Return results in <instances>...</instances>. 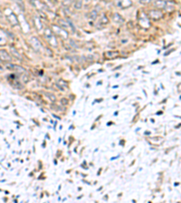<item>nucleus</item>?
<instances>
[{
	"label": "nucleus",
	"instance_id": "1",
	"mask_svg": "<svg viewBox=\"0 0 181 203\" xmlns=\"http://www.w3.org/2000/svg\"><path fill=\"white\" fill-rule=\"evenodd\" d=\"M45 38L47 39V41L49 42V43H51L53 46H57L56 40H55V38H54V36L53 35L52 32H51L50 29L45 30Z\"/></svg>",
	"mask_w": 181,
	"mask_h": 203
},
{
	"label": "nucleus",
	"instance_id": "2",
	"mask_svg": "<svg viewBox=\"0 0 181 203\" xmlns=\"http://www.w3.org/2000/svg\"><path fill=\"white\" fill-rule=\"evenodd\" d=\"M149 15L151 18L156 19V20L160 19V18L163 16L162 13H161L160 11H159V10H151V11L149 12Z\"/></svg>",
	"mask_w": 181,
	"mask_h": 203
},
{
	"label": "nucleus",
	"instance_id": "3",
	"mask_svg": "<svg viewBox=\"0 0 181 203\" xmlns=\"http://www.w3.org/2000/svg\"><path fill=\"white\" fill-rule=\"evenodd\" d=\"M31 42H32V46H33V48L35 49V51L39 52V51L41 50V48H42L41 47V43H40V42H39L35 37H33V38L31 39Z\"/></svg>",
	"mask_w": 181,
	"mask_h": 203
},
{
	"label": "nucleus",
	"instance_id": "4",
	"mask_svg": "<svg viewBox=\"0 0 181 203\" xmlns=\"http://www.w3.org/2000/svg\"><path fill=\"white\" fill-rule=\"evenodd\" d=\"M53 31H54V32H56L58 35H62V36H63L64 39H66V38H67V33H66V31H64V29H63V28L61 29V28H59L58 26H56V25H53Z\"/></svg>",
	"mask_w": 181,
	"mask_h": 203
},
{
	"label": "nucleus",
	"instance_id": "5",
	"mask_svg": "<svg viewBox=\"0 0 181 203\" xmlns=\"http://www.w3.org/2000/svg\"><path fill=\"white\" fill-rule=\"evenodd\" d=\"M156 7L158 8H166V5H167V1L166 0H157L154 3Z\"/></svg>",
	"mask_w": 181,
	"mask_h": 203
},
{
	"label": "nucleus",
	"instance_id": "6",
	"mask_svg": "<svg viewBox=\"0 0 181 203\" xmlns=\"http://www.w3.org/2000/svg\"><path fill=\"white\" fill-rule=\"evenodd\" d=\"M112 20L115 22V23H118V24H120V23L122 24V23L124 22V19L121 17L119 14H114V15H113V17H112Z\"/></svg>",
	"mask_w": 181,
	"mask_h": 203
},
{
	"label": "nucleus",
	"instance_id": "7",
	"mask_svg": "<svg viewBox=\"0 0 181 203\" xmlns=\"http://www.w3.org/2000/svg\"><path fill=\"white\" fill-rule=\"evenodd\" d=\"M1 58H2V60H4V61H11V57L9 56V54L7 52L4 51V50H1Z\"/></svg>",
	"mask_w": 181,
	"mask_h": 203
},
{
	"label": "nucleus",
	"instance_id": "8",
	"mask_svg": "<svg viewBox=\"0 0 181 203\" xmlns=\"http://www.w3.org/2000/svg\"><path fill=\"white\" fill-rule=\"evenodd\" d=\"M82 5V0H76V3L74 5V8L75 9H81Z\"/></svg>",
	"mask_w": 181,
	"mask_h": 203
},
{
	"label": "nucleus",
	"instance_id": "9",
	"mask_svg": "<svg viewBox=\"0 0 181 203\" xmlns=\"http://www.w3.org/2000/svg\"><path fill=\"white\" fill-rule=\"evenodd\" d=\"M97 15H98V12H97L96 10H92L90 14V19H92V20H94L95 18L97 17Z\"/></svg>",
	"mask_w": 181,
	"mask_h": 203
},
{
	"label": "nucleus",
	"instance_id": "10",
	"mask_svg": "<svg viewBox=\"0 0 181 203\" xmlns=\"http://www.w3.org/2000/svg\"><path fill=\"white\" fill-rule=\"evenodd\" d=\"M60 24H61V25L63 26L64 28H65V29H68V28L70 29V27H69V22H68V24H66V22H65V21H64V20H61V21H60Z\"/></svg>",
	"mask_w": 181,
	"mask_h": 203
},
{
	"label": "nucleus",
	"instance_id": "11",
	"mask_svg": "<svg viewBox=\"0 0 181 203\" xmlns=\"http://www.w3.org/2000/svg\"><path fill=\"white\" fill-rule=\"evenodd\" d=\"M73 0H63V5H65V6H68V5H70L73 3Z\"/></svg>",
	"mask_w": 181,
	"mask_h": 203
},
{
	"label": "nucleus",
	"instance_id": "12",
	"mask_svg": "<svg viewBox=\"0 0 181 203\" xmlns=\"http://www.w3.org/2000/svg\"><path fill=\"white\" fill-rule=\"evenodd\" d=\"M11 52H12V53H13L15 56L16 57V59H19V60H21V58H20V55L18 54L17 52H16V50H15L14 48H11Z\"/></svg>",
	"mask_w": 181,
	"mask_h": 203
},
{
	"label": "nucleus",
	"instance_id": "13",
	"mask_svg": "<svg viewBox=\"0 0 181 203\" xmlns=\"http://www.w3.org/2000/svg\"><path fill=\"white\" fill-rule=\"evenodd\" d=\"M118 54H119V52H107V53H106V55H107V56H108V57H110V55H112V57H113V56H117Z\"/></svg>",
	"mask_w": 181,
	"mask_h": 203
},
{
	"label": "nucleus",
	"instance_id": "14",
	"mask_svg": "<svg viewBox=\"0 0 181 203\" xmlns=\"http://www.w3.org/2000/svg\"><path fill=\"white\" fill-rule=\"evenodd\" d=\"M152 0H139V3L143 5H147V4H149Z\"/></svg>",
	"mask_w": 181,
	"mask_h": 203
},
{
	"label": "nucleus",
	"instance_id": "15",
	"mask_svg": "<svg viewBox=\"0 0 181 203\" xmlns=\"http://www.w3.org/2000/svg\"><path fill=\"white\" fill-rule=\"evenodd\" d=\"M46 96H48V97L51 99V100H52V101H54V100H55V97H54L53 95H52L51 93H47V94H46Z\"/></svg>",
	"mask_w": 181,
	"mask_h": 203
},
{
	"label": "nucleus",
	"instance_id": "16",
	"mask_svg": "<svg viewBox=\"0 0 181 203\" xmlns=\"http://www.w3.org/2000/svg\"><path fill=\"white\" fill-rule=\"evenodd\" d=\"M85 1H86V2H90V0H85Z\"/></svg>",
	"mask_w": 181,
	"mask_h": 203
}]
</instances>
